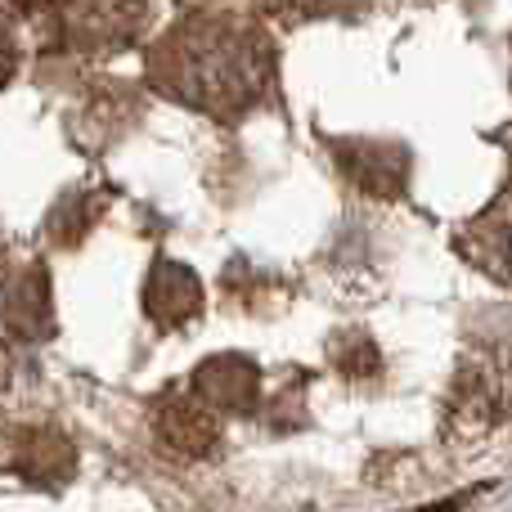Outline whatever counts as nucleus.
<instances>
[{"label":"nucleus","mask_w":512,"mask_h":512,"mask_svg":"<svg viewBox=\"0 0 512 512\" xmlns=\"http://www.w3.org/2000/svg\"><path fill=\"white\" fill-rule=\"evenodd\" d=\"M149 68L180 104L234 122L270 95L274 54L252 18L194 14L162 36Z\"/></svg>","instance_id":"1"},{"label":"nucleus","mask_w":512,"mask_h":512,"mask_svg":"<svg viewBox=\"0 0 512 512\" xmlns=\"http://www.w3.org/2000/svg\"><path fill=\"white\" fill-rule=\"evenodd\" d=\"M463 252L499 283H512V189L463 230Z\"/></svg>","instance_id":"3"},{"label":"nucleus","mask_w":512,"mask_h":512,"mask_svg":"<svg viewBox=\"0 0 512 512\" xmlns=\"http://www.w3.org/2000/svg\"><path fill=\"white\" fill-rule=\"evenodd\" d=\"M149 18V0H68L63 32L77 50H122Z\"/></svg>","instance_id":"2"},{"label":"nucleus","mask_w":512,"mask_h":512,"mask_svg":"<svg viewBox=\"0 0 512 512\" xmlns=\"http://www.w3.org/2000/svg\"><path fill=\"white\" fill-rule=\"evenodd\" d=\"M418 512H459L454 504H432V508H418Z\"/></svg>","instance_id":"6"},{"label":"nucleus","mask_w":512,"mask_h":512,"mask_svg":"<svg viewBox=\"0 0 512 512\" xmlns=\"http://www.w3.org/2000/svg\"><path fill=\"white\" fill-rule=\"evenodd\" d=\"M274 14L288 18H324V14H342V9H355L360 0H265Z\"/></svg>","instance_id":"4"},{"label":"nucleus","mask_w":512,"mask_h":512,"mask_svg":"<svg viewBox=\"0 0 512 512\" xmlns=\"http://www.w3.org/2000/svg\"><path fill=\"white\" fill-rule=\"evenodd\" d=\"M14 68H18V45H14V36H9V27L0 23V86L14 77Z\"/></svg>","instance_id":"5"}]
</instances>
